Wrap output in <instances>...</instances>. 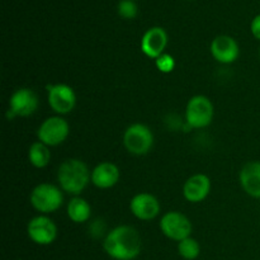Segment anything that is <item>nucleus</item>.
Here are the masks:
<instances>
[{
  "label": "nucleus",
  "mask_w": 260,
  "mask_h": 260,
  "mask_svg": "<svg viewBox=\"0 0 260 260\" xmlns=\"http://www.w3.org/2000/svg\"><path fill=\"white\" fill-rule=\"evenodd\" d=\"M187 122L193 128L208 126L213 118V104L207 96L196 95L188 102L185 112Z\"/></svg>",
  "instance_id": "5"
},
{
  "label": "nucleus",
  "mask_w": 260,
  "mask_h": 260,
  "mask_svg": "<svg viewBox=\"0 0 260 260\" xmlns=\"http://www.w3.org/2000/svg\"><path fill=\"white\" fill-rule=\"evenodd\" d=\"M211 53L221 63H231L239 57V45L230 36H217L211 43Z\"/></svg>",
  "instance_id": "13"
},
{
  "label": "nucleus",
  "mask_w": 260,
  "mask_h": 260,
  "mask_svg": "<svg viewBox=\"0 0 260 260\" xmlns=\"http://www.w3.org/2000/svg\"><path fill=\"white\" fill-rule=\"evenodd\" d=\"M167 45L168 35L161 27H151L142 36L141 50L150 58L160 57L164 53Z\"/></svg>",
  "instance_id": "11"
},
{
  "label": "nucleus",
  "mask_w": 260,
  "mask_h": 260,
  "mask_svg": "<svg viewBox=\"0 0 260 260\" xmlns=\"http://www.w3.org/2000/svg\"><path fill=\"white\" fill-rule=\"evenodd\" d=\"M48 103L58 114H66L75 107L76 95L73 88L66 84H56L48 88Z\"/></svg>",
  "instance_id": "9"
},
{
  "label": "nucleus",
  "mask_w": 260,
  "mask_h": 260,
  "mask_svg": "<svg viewBox=\"0 0 260 260\" xmlns=\"http://www.w3.org/2000/svg\"><path fill=\"white\" fill-rule=\"evenodd\" d=\"M156 68L157 70L161 71V73H172L175 68L174 57L170 56L169 53H162L160 57L156 58Z\"/></svg>",
  "instance_id": "21"
},
{
  "label": "nucleus",
  "mask_w": 260,
  "mask_h": 260,
  "mask_svg": "<svg viewBox=\"0 0 260 260\" xmlns=\"http://www.w3.org/2000/svg\"><path fill=\"white\" fill-rule=\"evenodd\" d=\"M117 10H118V14L121 15L122 18H126V19H134L137 15V5L134 0H121L118 3V7H117Z\"/></svg>",
  "instance_id": "20"
},
{
  "label": "nucleus",
  "mask_w": 260,
  "mask_h": 260,
  "mask_svg": "<svg viewBox=\"0 0 260 260\" xmlns=\"http://www.w3.org/2000/svg\"><path fill=\"white\" fill-rule=\"evenodd\" d=\"M129 208L137 218L144 221L152 220L160 212L159 201L149 193H140L135 196L129 203Z\"/></svg>",
  "instance_id": "12"
},
{
  "label": "nucleus",
  "mask_w": 260,
  "mask_h": 260,
  "mask_svg": "<svg viewBox=\"0 0 260 260\" xmlns=\"http://www.w3.org/2000/svg\"><path fill=\"white\" fill-rule=\"evenodd\" d=\"M160 229L167 238L175 241H182L190 238L192 223L187 216L180 212H168L162 216L160 221Z\"/></svg>",
  "instance_id": "6"
},
{
  "label": "nucleus",
  "mask_w": 260,
  "mask_h": 260,
  "mask_svg": "<svg viewBox=\"0 0 260 260\" xmlns=\"http://www.w3.org/2000/svg\"><path fill=\"white\" fill-rule=\"evenodd\" d=\"M62 193L56 185L43 183L37 185L30 194V203L37 211L50 213L58 210L62 205Z\"/></svg>",
  "instance_id": "4"
},
{
  "label": "nucleus",
  "mask_w": 260,
  "mask_h": 260,
  "mask_svg": "<svg viewBox=\"0 0 260 260\" xmlns=\"http://www.w3.org/2000/svg\"><path fill=\"white\" fill-rule=\"evenodd\" d=\"M124 147L134 155H145L154 144L151 129L141 123H135L126 129L123 135Z\"/></svg>",
  "instance_id": "3"
},
{
  "label": "nucleus",
  "mask_w": 260,
  "mask_h": 260,
  "mask_svg": "<svg viewBox=\"0 0 260 260\" xmlns=\"http://www.w3.org/2000/svg\"><path fill=\"white\" fill-rule=\"evenodd\" d=\"M178 253L185 260H194L200 256L201 246L197 240L192 238H187L184 240L179 241L178 244Z\"/></svg>",
  "instance_id": "19"
},
{
  "label": "nucleus",
  "mask_w": 260,
  "mask_h": 260,
  "mask_svg": "<svg viewBox=\"0 0 260 260\" xmlns=\"http://www.w3.org/2000/svg\"><path fill=\"white\" fill-rule=\"evenodd\" d=\"M38 140L47 146H57L69 136V124L61 117L47 118L37 132Z\"/></svg>",
  "instance_id": "7"
},
{
  "label": "nucleus",
  "mask_w": 260,
  "mask_h": 260,
  "mask_svg": "<svg viewBox=\"0 0 260 260\" xmlns=\"http://www.w3.org/2000/svg\"><path fill=\"white\" fill-rule=\"evenodd\" d=\"M27 233L30 240L38 245H50L57 238V228L52 220L45 216H38L30 220Z\"/></svg>",
  "instance_id": "8"
},
{
  "label": "nucleus",
  "mask_w": 260,
  "mask_h": 260,
  "mask_svg": "<svg viewBox=\"0 0 260 260\" xmlns=\"http://www.w3.org/2000/svg\"><path fill=\"white\" fill-rule=\"evenodd\" d=\"M28 157H29V161L33 167L45 168L46 165H48V162H50L51 152L50 150H48L47 145L38 141L35 142V144L29 147Z\"/></svg>",
  "instance_id": "18"
},
{
  "label": "nucleus",
  "mask_w": 260,
  "mask_h": 260,
  "mask_svg": "<svg viewBox=\"0 0 260 260\" xmlns=\"http://www.w3.org/2000/svg\"><path fill=\"white\" fill-rule=\"evenodd\" d=\"M103 248L112 259L134 260L141 253L142 240L136 229L118 226L106 236Z\"/></svg>",
  "instance_id": "1"
},
{
  "label": "nucleus",
  "mask_w": 260,
  "mask_h": 260,
  "mask_svg": "<svg viewBox=\"0 0 260 260\" xmlns=\"http://www.w3.org/2000/svg\"><path fill=\"white\" fill-rule=\"evenodd\" d=\"M211 190V180L205 174H196L185 182L183 194L187 201L192 203L202 202Z\"/></svg>",
  "instance_id": "14"
},
{
  "label": "nucleus",
  "mask_w": 260,
  "mask_h": 260,
  "mask_svg": "<svg viewBox=\"0 0 260 260\" xmlns=\"http://www.w3.org/2000/svg\"><path fill=\"white\" fill-rule=\"evenodd\" d=\"M90 178V172L85 162L78 159H69L63 161L57 173L61 188L71 194H80L88 185Z\"/></svg>",
  "instance_id": "2"
},
{
  "label": "nucleus",
  "mask_w": 260,
  "mask_h": 260,
  "mask_svg": "<svg viewBox=\"0 0 260 260\" xmlns=\"http://www.w3.org/2000/svg\"><path fill=\"white\" fill-rule=\"evenodd\" d=\"M250 29L254 37H255L256 40H260V14L256 15V17L251 20Z\"/></svg>",
  "instance_id": "22"
},
{
  "label": "nucleus",
  "mask_w": 260,
  "mask_h": 260,
  "mask_svg": "<svg viewBox=\"0 0 260 260\" xmlns=\"http://www.w3.org/2000/svg\"><path fill=\"white\" fill-rule=\"evenodd\" d=\"M12 117H28L35 113L38 108V98L30 89L22 88L13 93L9 102Z\"/></svg>",
  "instance_id": "10"
},
{
  "label": "nucleus",
  "mask_w": 260,
  "mask_h": 260,
  "mask_svg": "<svg viewBox=\"0 0 260 260\" xmlns=\"http://www.w3.org/2000/svg\"><path fill=\"white\" fill-rule=\"evenodd\" d=\"M240 184L250 197L260 198V161H250L240 172Z\"/></svg>",
  "instance_id": "15"
},
{
  "label": "nucleus",
  "mask_w": 260,
  "mask_h": 260,
  "mask_svg": "<svg viewBox=\"0 0 260 260\" xmlns=\"http://www.w3.org/2000/svg\"><path fill=\"white\" fill-rule=\"evenodd\" d=\"M119 180V169L112 162H101L91 173V182L101 189H107L117 184Z\"/></svg>",
  "instance_id": "16"
},
{
  "label": "nucleus",
  "mask_w": 260,
  "mask_h": 260,
  "mask_svg": "<svg viewBox=\"0 0 260 260\" xmlns=\"http://www.w3.org/2000/svg\"><path fill=\"white\" fill-rule=\"evenodd\" d=\"M68 215L69 217H70V220L74 221V222H85V221H88L89 218H90L91 208L85 200L76 197L73 198V200L69 202Z\"/></svg>",
  "instance_id": "17"
}]
</instances>
